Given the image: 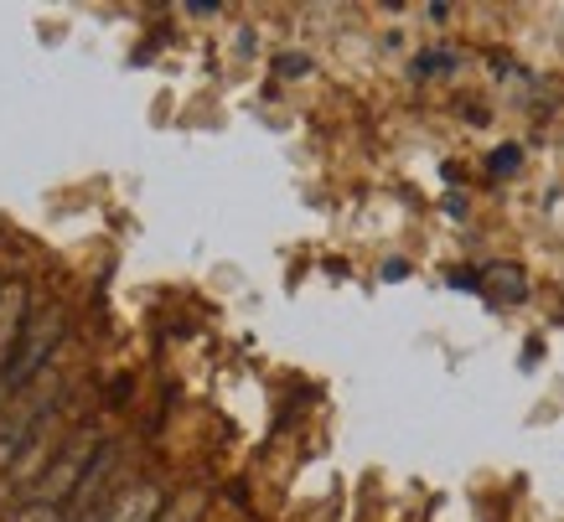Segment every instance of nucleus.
Here are the masks:
<instances>
[{"mask_svg": "<svg viewBox=\"0 0 564 522\" xmlns=\"http://www.w3.org/2000/svg\"><path fill=\"white\" fill-rule=\"evenodd\" d=\"M99 450H104V435L94 424H88V429H73L68 445L47 460V471H42V497H36V502L63 507L73 491H84V476H88V466L99 460Z\"/></svg>", "mask_w": 564, "mask_h": 522, "instance_id": "nucleus-2", "label": "nucleus"}, {"mask_svg": "<svg viewBox=\"0 0 564 522\" xmlns=\"http://www.w3.org/2000/svg\"><path fill=\"white\" fill-rule=\"evenodd\" d=\"M197 518H203V491H187L176 507L161 512V522H197Z\"/></svg>", "mask_w": 564, "mask_h": 522, "instance_id": "nucleus-6", "label": "nucleus"}, {"mask_svg": "<svg viewBox=\"0 0 564 522\" xmlns=\"http://www.w3.org/2000/svg\"><path fill=\"white\" fill-rule=\"evenodd\" d=\"M17 522H63V507H52V502H26L17 512Z\"/></svg>", "mask_w": 564, "mask_h": 522, "instance_id": "nucleus-8", "label": "nucleus"}, {"mask_svg": "<svg viewBox=\"0 0 564 522\" xmlns=\"http://www.w3.org/2000/svg\"><path fill=\"white\" fill-rule=\"evenodd\" d=\"M274 73H280V78H306L311 57H301V52H280V57H274Z\"/></svg>", "mask_w": 564, "mask_h": 522, "instance_id": "nucleus-7", "label": "nucleus"}, {"mask_svg": "<svg viewBox=\"0 0 564 522\" xmlns=\"http://www.w3.org/2000/svg\"><path fill=\"white\" fill-rule=\"evenodd\" d=\"M487 290H492L497 301H523V295H529V280H523V270H513V264H502V270H492Z\"/></svg>", "mask_w": 564, "mask_h": 522, "instance_id": "nucleus-5", "label": "nucleus"}, {"mask_svg": "<svg viewBox=\"0 0 564 522\" xmlns=\"http://www.w3.org/2000/svg\"><path fill=\"white\" fill-rule=\"evenodd\" d=\"M26 285L21 280H11V285H0V372H6V362L17 357L21 337H26Z\"/></svg>", "mask_w": 564, "mask_h": 522, "instance_id": "nucleus-3", "label": "nucleus"}, {"mask_svg": "<svg viewBox=\"0 0 564 522\" xmlns=\"http://www.w3.org/2000/svg\"><path fill=\"white\" fill-rule=\"evenodd\" d=\"M161 512H166L161 487L140 481V487H124L120 497H115V507L104 512V522H161Z\"/></svg>", "mask_w": 564, "mask_h": 522, "instance_id": "nucleus-4", "label": "nucleus"}, {"mask_svg": "<svg viewBox=\"0 0 564 522\" xmlns=\"http://www.w3.org/2000/svg\"><path fill=\"white\" fill-rule=\"evenodd\" d=\"M518 161H523V155H518V145H502V151L492 155V176H508V171H518Z\"/></svg>", "mask_w": 564, "mask_h": 522, "instance_id": "nucleus-10", "label": "nucleus"}, {"mask_svg": "<svg viewBox=\"0 0 564 522\" xmlns=\"http://www.w3.org/2000/svg\"><path fill=\"white\" fill-rule=\"evenodd\" d=\"M451 68V52H420V63H414V73L420 78H435V73Z\"/></svg>", "mask_w": 564, "mask_h": 522, "instance_id": "nucleus-9", "label": "nucleus"}, {"mask_svg": "<svg viewBox=\"0 0 564 522\" xmlns=\"http://www.w3.org/2000/svg\"><path fill=\"white\" fill-rule=\"evenodd\" d=\"M63 337H68V316H63V311H36V316L26 320V337H21L17 357H11V362H6V372H0V399H17V393H26V388L47 372V362L57 357Z\"/></svg>", "mask_w": 564, "mask_h": 522, "instance_id": "nucleus-1", "label": "nucleus"}, {"mask_svg": "<svg viewBox=\"0 0 564 522\" xmlns=\"http://www.w3.org/2000/svg\"><path fill=\"white\" fill-rule=\"evenodd\" d=\"M84 522H104V518H84Z\"/></svg>", "mask_w": 564, "mask_h": 522, "instance_id": "nucleus-11", "label": "nucleus"}]
</instances>
